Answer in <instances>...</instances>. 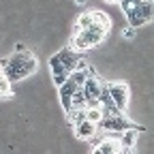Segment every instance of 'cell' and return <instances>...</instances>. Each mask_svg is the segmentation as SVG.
<instances>
[{
  "instance_id": "13",
  "label": "cell",
  "mask_w": 154,
  "mask_h": 154,
  "mask_svg": "<svg viewBox=\"0 0 154 154\" xmlns=\"http://www.w3.org/2000/svg\"><path fill=\"white\" fill-rule=\"evenodd\" d=\"M103 109H101V103L99 105H92V107H86V120L88 122H92V124H96L99 126L101 122H103Z\"/></svg>"
},
{
  "instance_id": "17",
  "label": "cell",
  "mask_w": 154,
  "mask_h": 154,
  "mask_svg": "<svg viewBox=\"0 0 154 154\" xmlns=\"http://www.w3.org/2000/svg\"><path fill=\"white\" fill-rule=\"evenodd\" d=\"M122 36H124V38H133V36H135V28H124V30H122Z\"/></svg>"
},
{
  "instance_id": "16",
  "label": "cell",
  "mask_w": 154,
  "mask_h": 154,
  "mask_svg": "<svg viewBox=\"0 0 154 154\" xmlns=\"http://www.w3.org/2000/svg\"><path fill=\"white\" fill-rule=\"evenodd\" d=\"M13 90H11V82L5 77V73L0 75V99H11Z\"/></svg>"
},
{
  "instance_id": "1",
  "label": "cell",
  "mask_w": 154,
  "mask_h": 154,
  "mask_svg": "<svg viewBox=\"0 0 154 154\" xmlns=\"http://www.w3.org/2000/svg\"><path fill=\"white\" fill-rule=\"evenodd\" d=\"M109 28H111L109 15L103 13V11H94V26H90L88 30H82V32L73 34L71 47H73L75 51L82 54V51H86V49H92V47H96V45H101L103 38H105L107 32H109Z\"/></svg>"
},
{
  "instance_id": "8",
  "label": "cell",
  "mask_w": 154,
  "mask_h": 154,
  "mask_svg": "<svg viewBox=\"0 0 154 154\" xmlns=\"http://www.w3.org/2000/svg\"><path fill=\"white\" fill-rule=\"evenodd\" d=\"M148 22H154V0H141L135 15L128 19L131 28H139L141 24H148Z\"/></svg>"
},
{
  "instance_id": "19",
  "label": "cell",
  "mask_w": 154,
  "mask_h": 154,
  "mask_svg": "<svg viewBox=\"0 0 154 154\" xmlns=\"http://www.w3.org/2000/svg\"><path fill=\"white\" fill-rule=\"evenodd\" d=\"M107 2H120V0H107Z\"/></svg>"
},
{
  "instance_id": "14",
  "label": "cell",
  "mask_w": 154,
  "mask_h": 154,
  "mask_svg": "<svg viewBox=\"0 0 154 154\" xmlns=\"http://www.w3.org/2000/svg\"><path fill=\"white\" fill-rule=\"evenodd\" d=\"M118 5H120L122 13L126 15V19H131L135 15V11H137V7H139V0H120Z\"/></svg>"
},
{
  "instance_id": "11",
  "label": "cell",
  "mask_w": 154,
  "mask_h": 154,
  "mask_svg": "<svg viewBox=\"0 0 154 154\" xmlns=\"http://www.w3.org/2000/svg\"><path fill=\"white\" fill-rule=\"evenodd\" d=\"M139 133H141V131L131 128V131H124V133H120V135H116V137H118V141H120V148H122V150H133L135 143H137Z\"/></svg>"
},
{
  "instance_id": "9",
  "label": "cell",
  "mask_w": 154,
  "mask_h": 154,
  "mask_svg": "<svg viewBox=\"0 0 154 154\" xmlns=\"http://www.w3.org/2000/svg\"><path fill=\"white\" fill-rule=\"evenodd\" d=\"M122 148H120V141L116 135H107L105 139H101L99 143H94L92 148V154H118Z\"/></svg>"
},
{
  "instance_id": "10",
  "label": "cell",
  "mask_w": 154,
  "mask_h": 154,
  "mask_svg": "<svg viewBox=\"0 0 154 154\" xmlns=\"http://www.w3.org/2000/svg\"><path fill=\"white\" fill-rule=\"evenodd\" d=\"M73 131H75V137H77V139L88 141V139H94V135L99 133V126L92 124V122H88V120H84L82 124L73 126Z\"/></svg>"
},
{
  "instance_id": "4",
  "label": "cell",
  "mask_w": 154,
  "mask_h": 154,
  "mask_svg": "<svg viewBox=\"0 0 154 154\" xmlns=\"http://www.w3.org/2000/svg\"><path fill=\"white\" fill-rule=\"evenodd\" d=\"M86 77H88V66L71 73V77H69L60 88H58V90H60V103H62L64 113H69L73 109V99H75L77 92H82V88L86 84Z\"/></svg>"
},
{
  "instance_id": "3",
  "label": "cell",
  "mask_w": 154,
  "mask_h": 154,
  "mask_svg": "<svg viewBox=\"0 0 154 154\" xmlns=\"http://www.w3.org/2000/svg\"><path fill=\"white\" fill-rule=\"evenodd\" d=\"M0 69H2L5 77L13 84V82H19L24 77L32 75L38 69V60L34 58L32 51L24 49L22 45H17V51L13 56H9L7 60H0Z\"/></svg>"
},
{
  "instance_id": "12",
  "label": "cell",
  "mask_w": 154,
  "mask_h": 154,
  "mask_svg": "<svg viewBox=\"0 0 154 154\" xmlns=\"http://www.w3.org/2000/svg\"><path fill=\"white\" fill-rule=\"evenodd\" d=\"M90 26H94V11H84L75 22V28H73V34L82 32V30H88Z\"/></svg>"
},
{
  "instance_id": "2",
  "label": "cell",
  "mask_w": 154,
  "mask_h": 154,
  "mask_svg": "<svg viewBox=\"0 0 154 154\" xmlns=\"http://www.w3.org/2000/svg\"><path fill=\"white\" fill-rule=\"evenodd\" d=\"M79 69H86V64L82 62V54L79 51H75L71 45L60 49V51H56L51 58H49V71H51V79L54 84L60 88L69 77L71 73L75 71H79Z\"/></svg>"
},
{
  "instance_id": "20",
  "label": "cell",
  "mask_w": 154,
  "mask_h": 154,
  "mask_svg": "<svg viewBox=\"0 0 154 154\" xmlns=\"http://www.w3.org/2000/svg\"><path fill=\"white\" fill-rule=\"evenodd\" d=\"M118 154H120V152H118Z\"/></svg>"
},
{
  "instance_id": "5",
  "label": "cell",
  "mask_w": 154,
  "mask_h": 154,
  "mask_svg": "<svg viewBox=\"0 0 154 154\" xmlns=\"http://www.w3.org/2000/svg\"><path fill=\"white\" fill-rule=\"evenodd\" d=\"M99 128H103L107 135H120L124 131H143V126L135 124L133 120L126 118V113H120V116H107V118H103V122L99 124Z\"/></svg>"
},
{
  "instance_id": "6",
  "label": "cell",
  "mask_w": 154,
  "mask_h": 154,
  "mask_svg": "<svg viewBox=\"0 0 154 154\" xmlns=\"http://www.w3.org/2000/svg\"><path fill=\"white\" fill-rule=\"evenodd\" d=\"M103 92H105V84L96 77V73H94L92 69H88L86 84H84V88H82V94H84V99H86V105H88V107L99 105Z\"/></svg>"
},
{
  "instance_id": "15",
  "label": "cell",
  "mask_w": 154,
  "mask_h": 154,
  "mask_svg": "<svg viewBox=\"0 0 154 154\" xmlns=\"http://www.w3.org/2000/svg\"><path fill=\"white\" fill-rule=\"evenodd\" d=\"M66 120L71 126H77V124H82L86 120V109H71L66 113Z\"/></svg>"
},
{
  "instance_id": "7",
  "label": "cell",
  "mask_w": 154,
  "mask_h": 154,
  "mask_svg": "<svg viewBox=\"0 0 154 154\" xmlns=\"http://www.w3.org/2000/svg\"><path fill=\"white\" fill-rule=\"evenodd\" d=\"M105 90L109 94V99L113 101V105L118 107L120 111H124L128 107V96H131L128 84H124V82H111V84H105Z\"/></svg>"
},
{
  "instance_id": "18",
  "label": "cell",
  "mask_w": 154,
  "mask_h": 154,
  "mask_svg": "<svg viewBox=\"0 0 154 154\" xmlns=\"http://www.w3.org/2000/svg\"><path fill=\"white\" fill-rule=\"evenodd\" d=\"M75 2H77V5H86V0H75Z\"/></svg>"
}]
</instances>
